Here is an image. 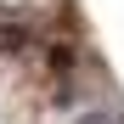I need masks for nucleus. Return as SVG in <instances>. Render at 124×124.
Listing matches in <instances>:
<instances>
[{
    "mask_svg": "<svg viewBox=\"0 0 124 124\" xmlns=\"http://www.w3.org/2000/svg\"><path fill=\"white\" fill-rule=\"evenodd\" d=\"M34 45V39H28V28H11V23H0V51H11V56H23Z\"/></svg>",
    "mask_w": 124,
    "mask_h": 124,
    "instance_id": "1",
    "label": "nucleus"
},
{
    "mask_svg": "<svg viewBox=\"0 0 124 124\" xmlns=\"http://www.w3.org/2000/svg\"><path fill=\"white\" fill-rule=\"evenodd\" d=\"M73 124H118V118H113V113H107V107H85V113H79V118H73Z\"/></svg>",
    "mask_w": 124,
    "mask_h": 124,
    "instance_id": "2",
    "label": "nucleus"
}]
</instances>
